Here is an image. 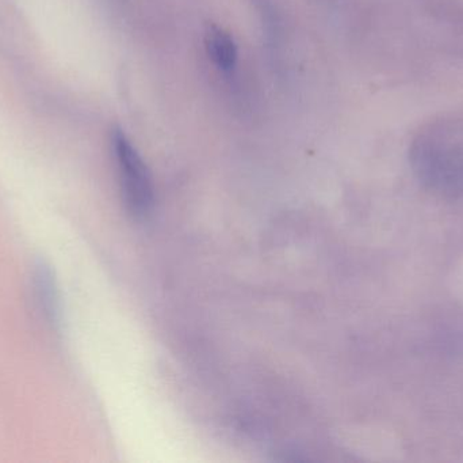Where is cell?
Instances as JSON below:
<instances>
[{"label":"cell","mask_w":463,"mask_h":463,"mask_svg":"<svg viewBox=\"0 0 463 463\" xmlns=\"http://www.w3.org/2000/svg\"><path fill=\"white\" fill-rule=\"evenodd\" d=\"M206 49L212 62L222 71H231L236 65L237 46L233 38L224 30L211 26L206 32Z\"/></svg>","instance_id":"cell-3"},{"label":"cell","mask_w":463,"mask_h":463,"mask_svg":"<svg viewBox=\"0 0 463 463\" xmlns=\"http://www.w3.org/2000/svg\"><path fill=\"white\" fill-rule=\"evenodd\" d=\"M113 149L128 212L136 219H144L154 207V189L148 169L137 150L119 130L114 133Z\"/></svg>","instance_id":"cell-1"},{"label":"cell","mask_w":463,"mask_h":463,"mask_svg":"<svg viewBox=\"0 0 463 463\" xmlns=\"http://www.w3.org/2000/svg\"><path fill=\"white\" fill-rule=\"evenodd\" d=\"M34 293L38 307L49 323H59L60 301L52 272L48 266L40 265L34 274Z\"/></svg>","instance_id":"cell-2"}]
</instances>
